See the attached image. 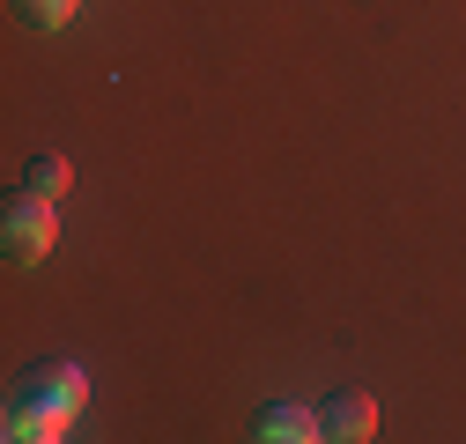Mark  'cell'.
I'll return each instance as SVG.
<instances>
[{
	"label": "cell",
	"mask_w": 466,
	"mask_h": 444,
	"mask_svg": "<svg viewBox=\"0 0 466 444\" xmlns=\"http://www.w3.org/2000/svg\"><path fill=\"white\" fill-rule=\"evenodd\" d=\"M89 408V378L82 363H30L15 378V393H8V437L15 444H52V437H67V422Z\"/></svg>",
	"instance_id": "cell-1"
},
{
	"label": "cell",
	"mask_w": 466,
	"mask_h": 444,
	"mask_svg": "<svg viewBox=\"0 0 466 444\" xmlns=\"http://www.w3.org/2000/svg\"><path fill=\"white\" fill-rule=\"evenodd\" d=\"M52 245H60V222H52V200L23 186L8 207H0V252H8L15 267H30V259H45Z\"/></svg>",
	"instance_id": "cell-2"
},
{
	"label": "cell",
	"mask_w": 466,
	"mask_h": 444,
	"mask_svg": "<svg viewBox=\"0 0 466 444\" xmlns=\"http://www.w3.org/2000/svg\"><path fill=\"white\" fill-rule=\"evenodd\" d=\"M319 429L333 444H363V437H378V400L363 393V385H340V393H326V408H319Z\"/></svg>",
	"instance_id": "cell-3"
},
{
	"label": "cell",
	"mask_w": 466,
	"mask_h": 444,
	"mask_svg": "<svg viewBox=\"0 0 466 444\" xmlns=\"http://www.w3.org/2000/svg\"><path fill=\"white\" fill-rule=\"evenodd\" d=\"M252 437H259V444H311V437H326V429H319V408L267 400V408L252 415Z\"/></svg>",
	"instance_id": "cell-4"
},
{
	"label": "cell",
	"mask_w": 466,
	"mask_h": 444,
	"mask_svg": "<svg viewBox=\"0 0 466 444\" xmlns=\"http://www.w3.org/2000/svg\"><path fill=\"white\" fill-rule=\"evenodd\" d=\"M23 186L45 193V200H60V193L75 186V163H67V156H52V148H37V156L23 163Z\"/></svg>",
	"instance_id": "cell-5"
},
{
	"label": "cell",
	"mask_w": 466,
	"mask_h": 444,
	"mask_svg": "<svg viewBox=\"0 0 466 444\" xmlns=\"http://www.w3.org/2000/svg\"><path fill=\"white\" fill-rule=\"evenodd\" d=\"M75 8H82V0H15V23H30V30H60Z\"/></svg>",
	"instance_id": "cell-6"
}]
</instances>
